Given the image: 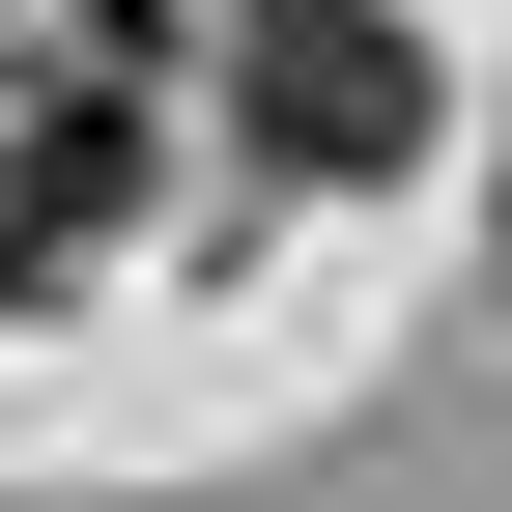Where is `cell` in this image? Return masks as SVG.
Returning <instances> with one entry per match:
<instances>
[{
  "label": "cell",
  "instance_id": "7a4b0ae2",
  "mask_svg": "<svg viewBox=\"0 0 512 512\" xmlns=\"http://www.w3.org/2000/svg\"><path fill=\"white\" fill-rule=\"evenodd\" d=\"M114 256V86H29V143H0V285H86Z\"/></svg>",
  "mask_w": 512,
  "mask_h": 512
},
{
  "label": "cell",
  "instance_id": "6da1fadb",
  "mask_svg": "<svg viewBox=\"0 0 512 512\" xmlns=\"http://www.w3.org/2000/svg\"><path fill=\"white\" fill-rule=\"evenodd\" d=\"M228 143L285 171V200H399V171L456 143V86H427L399 0H228Z\"/></svg>",
  "mask_w": 512,
  "mask_h": 512
}]
</instances>
